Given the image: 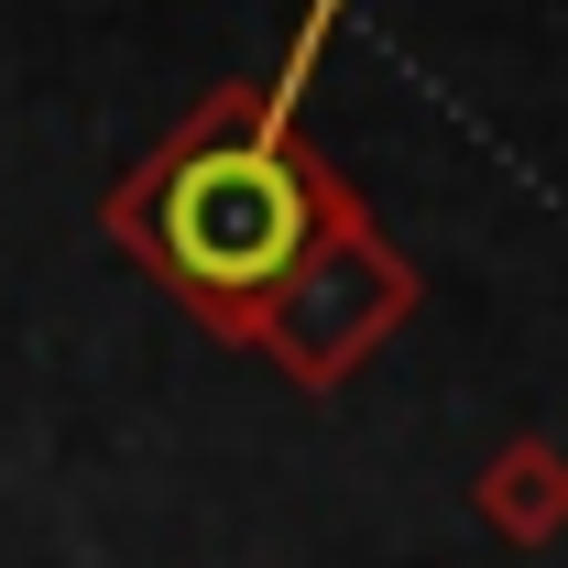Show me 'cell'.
I'll return each mask as SVG.
<instances>
[{"mask_svg": "<svg viewBox=\"0 0 568 568\" xmlns=\"http://www.w3.org/2000/svg\"><path fill=\"white\" fill-rule=\"evenodd\" d=\"M339 197H351V186L295 132L263 121L252 77H230V88H209V99L110 186L99 230H110L197 328H219V339L252 351L274 284L306 263V241L328 230Z\"/></svg>", "mask_w": 568, "mask_h": 568, "instance_id": "1", "label": "cell"}, {"mask_svg": "<svg viewBox=\"0 0 568 568\" xmlns=\"http://www.w3.org/2000/svg\"><path fill=\"white\" fill-rule=\"evenodd\" d=\"M416 263L372 230V209L361 197H339L328 209V230L306 241V263L274 284V306H263V328H252V351L274 361L295 394H339L361 361L383 351L405 317H416Z\"/></svg>", "mask_w": 568, "mask_h": 568, "instance_id": "2", "label": "cell"}, {"mask_svg": "<svg viewBox=\"0 0 568 568\" xmlns=\"http://www.w3.org/2000/svg\"><path fill=\"white\" fill-rule=\"evenodd\" d=\"M470 514L493 525L503 547H558L568 536V448L558 437H503L493 459L470 470Z\"/></svg>", "mask_w": 568, "mask_h": 568, "instance_id": "3", "label": "cell"}, {"mask_svg": "<svg viewBox=\"0 0 568 568\" xmlns=\"http://www.w3.org/2000/svg\"><path fill=\"white\" fill-rule=\"evenodd\" d=\"M339 22H351V0H306V11H295V33H284V67L252 77V99H263V121H274V132H295V99H306L317 55L339 44Z\"/></svg>", "mask_w": 568, "mask_h": 568, "instance_id": "4", "label": "cell"}]
</instances>
